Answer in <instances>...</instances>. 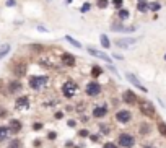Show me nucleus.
<instances>
[{
  "mask_svg": "<svg viewBox=\"0 0 166 148\" xmlns=\"http://www.w3.org/2000/svg\"><path fill=\"white\" fill-rule=\"evenodd\" d=\"M23 85L18 82V80H13V82L8 83V93H18V91H21Z\"/></svg>",
  "mask_w": 166,
  "mask_h": 148,
  "instance_id": "dca6fc26",
  "label": "nucleus"
},
{
  "mask_svg": "<svg viewBox=\"0 0 166 148\" xmlns=\"http://www.w3.org/2000/svg\"><path fill=\"white\" fill-rule=\"evenodd\" d=\"M139 2H147V0H139Z\"/></svg>",
  "mask_w": 166,
  "mask_h": 148,
  "instance_id": "49530a36",
  "label": "nucleus"
},
{
  "mask_svg": "<svg viewBox=\"0 0 166 148\" xmlns=\"http://www.w3.org/2000/svg\"><path fill=\"white\" fill-rule=\"evenodd\" d=\"M90 8H91V5H90V3H85L83 7H82V13H87Z\"/></svg>",
  "mask_w": 166,
  "mask_h": 148,
  "instance_id": "72a5a7b5",
  "label": "nucleus"
},
{
  "mask_svg": "<svg viewBox=\"0 0 166 148\" xmlns=\"http://www.w3.org/2000/svg\"><path fill=\"white\" fill-rule=\"evenodd\" d=\"M38 30H39V31H43V33H49V30H46L44 26H38Z\"/></svg>",
  "mask_w": 166,
  "mask_h": 148,
  "instance_id": "58836bf2",
  "label": "nucleus"
},
{
  "mask_svg": "<svg viewBox=\"0 0 166 148\" xmlns=\"http://www.w3.org/2000/svg\"><path fill=\"white\" fill-rule=\"evenodd\" d=\"M8 135H10V129L5 127V125H2V127H0V140H5Z\"/></svg>",
  "mask_w": 166,
  "mask_h": 148,
  "instance_id": "393cba45",
  "label": "nucleus"
},
{
  "mask_svg": "<svg viewBox=\"0 0 166 148\" xmlns=\"http://www.w3.org/2000/svg\"><path fill=\"white\" fill-rule=\"evenodd\" d=\"M116 121L119 124H129L132 121V112L127 111V109H122V111H117L116 112Z\"/></svg>",
  "mask_w": 166,
  "mask_h": 148,
  "instance_id": "0eeeda50",
  "label": "nucleus"
},
{
  "mask_svg": "<svg viewBox=\"0 0 166 148\" xmlns=\"http://www.w3.org/2000/svg\"><path fill=\"white\" fill-rule=\"evenodd\" d=\"M156 127H158V132H160V135H161V137H164V138H166V122H161V121H160Z\"/></svg>",
  "mask_w": 166,
  "mask_h": 148,
  "instance_id": "a878e982",
  "label": "nucleus"
},
{
  "mask_svg": "<svg viewBox=\"0 0 166 148\" xmlns=\"http://www.w3.org/2000/svg\"><path fill=\"white\" fill-rule=\"evenodd\" d=\"M41 145V140H34V146H39Z\"/></svg>",
  "mask_w": 166,
  "mask_h": 148,
  "instance_id": "37998d69",
  "label": "nucleus"
},
{
  "mask_svg": "<svg viewBox=\"0 0 166 148\" xmlns=\"http://www.w3.org/2000/svg\"><path fill=\"white\" fill-rule=\"evenodd\" d=\"M164 60H166V54H164Z\"/></svg>",
  "mask_w": 166,
  "mask_h": 148,
  "instance_id": "de8ad7c7",
  "label": "nucleus"
},
{
  "mask_svg": "<svg viewBox=\"0 0 166 148\" xmlns=\"http://www.w3.org/2000/svg\"><path fill=\"white\" fill-rule=\"evenodd\" d=\"M47 2H52V0H47Z\"/></svg>",
  "mask_w": 166,
  "mask_h": 148,
  "instance_id": "09e8293b",
  "label": "nucleus"
},
{
  "mask_svg": "<svg viewBox=\"0 0 166 148\" xmlns=\"http://www.w3.org/2000/svg\"><path fill=\"white\" fill-rule=\"evenodd\" d=\"M122 101L125 102V104H129V106H135L137 102H139V98H137V94L132 90H127V91L122 93Z\"/></svg>",
  "mask_w": 166,
  "mask_h": 148,
  "instance_id": "423d86ee",
  "label": "nucleus"
},
{
  "mask_svg": "<svg viewBox=\"0 0 166 148\" xmlns=\"http://www.w3.org/2000/svg\"><path fill=\"white\" fill-rule=\"evenodd\" d=\"M78 91V85L73 82V80H67V82L62 85V94L65 98H73Z\"/></svg>",
  "mask_w": 166,
  "mask_h": 148,
  "instance_id": "f03ea898",
  "label": "nucleus"
},
{
  "mask_svg": "<svg viewBox=\"0 0 166 148\" xmlns=\"http://www.w3.org/2000/svg\"><path fill=\"white\" fill-rule=\"evenodd\" d=\"M148 10H150V11H155V13H156V11L161 10V3L156 2V0H155V2H148Z\"/></svg>",
  "mask_w": 166,
  "mask_h": 148,
  "instance_id": "aec40b11",
  "label": "nucleus"
},
{
  "mask_svg": "<svg viewBox=\"0 0 166 148\" xmlns=\"http://www.w3.org/2000/svg\"><path fill=\"white\" fill-rule=\"evenodd\" d=\"M96 2H98V7H99V8H106L107 5H109V2H107V0H96Z\"/></svg>",
  "mask_w": 166,
  "mask_h": 148,
  "instance_id": "c756f323",
  "label": "nucleus"
},
{
  "mask_svg": "<svg viewBox=\"0 0 166 148\" xmlns=\"http://www.w3.org/2000/svg\"><path fill=\"white\" fill-rule=\"evenodd\" d=\"M33 129H34V130H41V129H43V124H41V122L33 124Z\"/></svg>",
  "mask_w": 166,
  "mask_h": 148,
  "instance_id": "c9c22d12",
  "label": "nucleus"
},
{
  "mask_svg": "<svg viewBox=\"0 0 166 148\" xmlns=\"http://www.w3.org/2000/svg\"><path fill=\"white\" fill-rule=\"evenodd\" d=\"M117 143L121 145L122 148H134L135 146V137L130 135V134H121L117 138Z\"/></svg>",
  "mask_w": 166,
  "mask_h": 148,
  "instance_id": "7ed1b4c3",
  "label": "nucleus"
},
{
  "mask_svg": "<svg viewBox=\"0 0 166 148\" xmlns=\"http://www.w3.org/2000/svg\"><path fill=\"white\" fill-rule=\"evenodd\" d=\"M28 83H30V86H31L34 91H39L46 83H47V77H31Z\"/></svg>",
  "mask_w": 166,
  "mask_h": 148,
  "instance_id": "20e7f679",
  "label": "nucleus"
},
{
  "mask_svg": "<svg viewBox=\"0 0 166 148\" xmlns=\"http://www.w3.org/2000/svg\"><path fill=\"white\" fill-rule=\"evenodd\" d=\"M80 135H82V137H88L90 134H88V130H87V129H83V130H80Z\"/></svg>",
  "mask_w": 166,
  "mask_h": 148,
  "instance_id": "4c0bfd02",
  "label": "nucleus"
},
{
  "mask_svg": "<svg viewBox=\"0 0 166 148\" xmlns=\"http://www.w3.org/2000/svg\"><path fill=\"white\" fill-rule=\"evenodd\" d=\"M129 16H130V11L129 10H125V8H119V11H117V18L119 20H127L129 18Z\"/></svg>",
  "mask_w": 166,
  "mask_h": 148,
  "instance_id": "6ab92c4d",
  "label": "nucleus"
},
{
  "mask_svg": "<svg viewBox=\"0 0 166 148\" xmlns=\"http://www.w3.org/2000/svg\"><path fill=\"white\" fill-rule=\"evenodd\" d=\"M107 114V107L104 104H101V106H96L95 109H93V117L96 119H101V117H104Z\"/></svg>",
  "mask_w": 166,
  "mask_h": 148,
  "instance_id": "2eb2a0df",
  "label": "nucleus"
},
{
  "mask_svg": "<svg viewBox=\"0 0 166 148\" xmlns=\"http://www.w3.org/2000/svg\"><path fill=\"white\" fill-rule=\"evenodd\" d=\"M150 130H152V127L148 124H140V127H139L140 135H148V134H150Z\"/></svg>",
  "mask_w": 166,
  "mask_h": 148,
  "instance_id": "5701e85b",
  "label": "nucleus"
},
{
  "mask_svg": "<svg viewBox=\"0 0 166 148\" xmlns=\"http://www.w3.org/2000/svg\"><path fill=\"white\" fill-rule=\"evenodd\" d=\"M15 106L18 107V109H23V107H28V106H30V99H28L26 96H20V98H16Z\"/></svg>",
  "mask_w": 166,
  "mask_h": 148,
  "instance_id": "f3484780",
  "label": "nucleus"
},
{
  "mask_svg": "<svg viewBox=\"0 0 166 148\" xmlns=\"http://www.w3.org/2000/svg\"><path fill=\"white\" fill-rule=\"evenodd\" d=\"M8 129L11 130V132H20V130H21V122H20V121H16V119H11V121H10V125H8Z\"/></svg>",
  "mask_w": 166,
  "mask_h": 148,
  "instance_id": "a211bd4d",
  "label": "nucleus"
},
{
  "mask_svg": "<svg viewBox=\"0 0 166 148\" xmlns=\"http://www.w3.org/2000/svg\"><path fill=\"white\" fill-rule=\"evenodd\" d=\"M60 60H62V64H64L65 67H75V62H77V59L70 52H64L60 55Z\"/></svg>",
  "mask_w": 166,
  "mask_h": 148,
  "instance_id": "f8f14e48",
  "label": "nucleus"
},
{
  "mask_svg": "<svg viewBox=\"0 0 166 148\" xmlns=\"http://www.w3.org/2000/svg\"><path fill=\"white\" fill-rule=\"evenodd\" d=\"M122 3H124V0H112V5L116 8H122Z\"/></svg>",
  "mask_w": 166,
  "mask_h": 148,
  "instance_id": "2f4dec72",
  "label": "nucleus"
},
{
  "mask_svg": "<svg viewBox=\"0 0 166 148\" xmlns=\"http://www.w3.org/2000/svg\"><path fill=\"white\" fill-rule=\"evenodd\" d=\"M88 52H90L91 55H93V57H98V59H101V60L107 62V64H111V60H112V59H111V57L107 55V54H104V52H103V50H98V49L91 47V46L88 47Z\"/></svg>",
  "mask_w": 166,
  "mask_h": 148,
  "instance_id": "9d476101",
  "label": "nucleus"
},
{
  "mask_svg": "<svg viewBox=\"0 0 166 148\" xmlns=\"http://www.w3.org/2000/svg\"><path fill=\"white\" fill-rule=\"evenodd\" d=\"M8 52H10V44H2L0 46V60H2L3 57H7Z\"/></svg>",
  "mask_w": 166,
  "mask_h": 148,
  "instance_id": "412c9836",
  "label": "nucleus"
},
{
  "mask_svg": "<svg viewBox=\"0 0 166 148\" xmlns=\"http://www.w3.org/2000/svg\"><path fill=\"white\" fill-rule=\"evenodd\" d=\"M101 85L98 82H90L87 85V90H85V93H87L88 96H91V98H95V96H98L101 93Z\"/></svg>",
  "mask_w": 166,
  "mask_h": 148,
  "instance_id": "39448f33",
  "label": "nucleus"
},
{
  "mask_svg": "<svg viewBox=\"0 0 166 148\" xmlns=\"http://www.w3.org/2000/svg\"><path fill=\"white\" fill-rule=\"evenodd\" d=\"M139 109H140V112L144 114L145 117H148V119H155L156 117V109H155V106L152 104L150 101H140L139 99Z\"/></svg>",
  "mask_w": 166,
  "mask_h": 148,
  "instance_id": "f257e3e1",
  "label": "nucleus"
},
{
  "mask_svg": "<svg viewBox=\"0 0 166 148\" xmlns=\"http://www.w3.org/2000/svg\"><path fill=\"white\" fill-rule=\"evenodd\" d=\"M125 78H127L129 82H130V83L134 85V86H137V88H139L140 91H144V93H147V91H148V90H147V88L144 86V85H142V83L139 82V78H137V77L134 75V73H130V72H127V73H125Z\"/></svg>",
  "mask_w": 166,
  "mask_h": 148,
  "instance_id": "9b49d317",
  "label": "nucleus"
},
{
  "mask_svg": "<svg viewBox=\"0 0 166 148\" xmlns=\"http://www.w3.org/2000/svg\"><path fill=\"white\" fill-rule=\"evenodd\" d=\"M38 64L43 65L44 68H52L54 67V59H52V55H49V54H43V55H39Z\"/></svg>",
  "mask_w": 166,
  "mask_h": 148,
  "instance_id": "1a4fd4ad",
  "label": "nucleus"
},
{
  "mask_svg": "<svg viewBox=\"0 0 166 148\" xmlns=\"http://www.w3.org/2000/svg\"><path fill=\"white\" fill-rule=\"evenodd\" d=\"M107 68H109V70H111L112 73H116V75H117V70H116V68H114L112 65H107Z\"/></svg>",
  "mask_w": 166,
  "mask_h": 148,
  "instance_id": "ea45409f",
  "label": "nucleus"
},
{
  "mask_svg": "<svg viewBox=\"0 0 166 148\" xmlns=\"http://www.w3.org/2000/svg\"><path fill=\"white\" fill-rule=\"evenodd\" d=\"M99 41H101V46H103L104 49H109V47H111V41L107 39L106 34H101V36H99Z\"/></svg>",
  "mask_w": 166,
  "mask_h": 148,
  "instance_id": "4be33fe9",
  "label": "nucleus"
},
{
  "mask_svg": "<svg viewBox=\"0 0 166 148\" xmlns=\"http://www.w3.org/2000/svg\"><path fill=\"white\" fill-rule=\"evenodd\" d=\"M142 148H155V146H153V145H144Z\"/></svg>",
  "mask_w": 166,
  "mask_h": 148,
  "instance_id": "c03bdc74",
  "label": "nucleus"
},
{
  "mask_svg": "<svg viewBox=\"0 0 166 148\" xmlns=\"http://www.w3.org/2000/svg\"><path fill=\"white\" fill-rule=\"evenodd\" d=\"M103 148H119L116 143H112V142H107V143H104V146Z\"/></svg>",
  "mask_w": 166,
  "mask_h": 148,
  "instance_id": "473e14b6",
  "label": "nucleus"
},
{
  "mask_svg": "<svg viewBox=\"0 0 166 148\" xmlns=\"http://www.w3.org/2000/svg\"><path fill=\"white\" fill-rule=\"evenodd\" d=\"M15 5H16L15 0H7V7H15Z\"/></svg>",
  "mask_w": 166,
  "mask_h": 148,
  "instance_id": "e433bc0d",
  "label": "nucleus"
},
{
  "mask_svg": "<svg viewBox=\"0 0 166 148\" xmlns=\"http://www.w3.org/2000/svg\"><path fill=\"white\" fill-rule=\"evenodd\" d=\"M137 41H139L137 38H117L116 39V46L121 47V49H127V47H130V46L137 44Z\"/></svg>",
  "mask_w": 166,
  "mask_h": 148,
  "instance_id": "6e6552de",
  "label": "nucleus"
},
{
  "mask_svg": "<svg viewBox=\"0 0 166 148\" xmlns=\"http://www.w3.org/2000/svg\"><path fill=\"white\" fill-rule=\"evenodd\" d=\"M101 73H103V68H101V67H98V65H93V67H91V75H93V77H99Z\"/></svg>",
  "mask_w": 166,
  "mask_h": 148,
  "instance_id": "cd10ccee",
  "label": "nucleus"
},
{
  "mask_svg": "<svg viewBox=\"0 0 166 148\" xmlns=\"http://www.w3.org/2000/svg\"><path fill=\"white\" fill-rule=\"evenodd\" d=\"M28 49L30 50H33V52H36V54H39V52H43V46L41 44H31V46H28Z\"/></svg>",
  "mask_w": 166,
  "mask_h": 148,
  "instance_id": "bb28decb",
  "label": "nucleus"
},
{
  "mask_svg": "<svg viewBox=\"0 0 166 148\" xmlns=\"http://www.w3.org/2000/svg\"><path fill=\"white\" fill-rule=\"evenodd\" d=\"M111 30L114 33H135L137 28L135 26H122V25H112Z\"/></svg>",
  "mask_w": 166,
  "mask_h": 148,
  "instance_id": "ddd939ff",
  "label": "nucleus"
},
{
  "mask_svg": "<svg viewBox=\"0 0 166 148\" xmlns=\"http://www.w3.org/2000/svg\"><path fill=\"white\" fill-rule=\"evenodd\" d=\"M26 72H28V65H26V64H16V65L13 67V75L18 77V78L25 77Z\"/></svg>",
  "mask_w": 166,
  "mask_h": 148,
  "instance_id": "4468645a",
  "label": "nucleus"
},
{
  "mask_svg": "<svg viewBox=\"0 0 166 148\" xmlns=\"http://www.w3.org/2000/svg\"><path fill=\"white\" fill-rule=\"evenodd\" d=\"M47 137H49V138H51V140H52V138H55V137H57V135H55L54 132H51V134H49Z\"/></svg>",
  "mask_w": 166,
  "mask_h": 148,
  "instance_id": "79ce46f5",
  "label": "nucleus"
},
{
  "mask_svg": "<svg viewBox=\"0 0 166 148\" xmlns=\"http://www.w3.org/2000/svg\"><path fill=\"white\" fill-rule=\"evenodd\" d=\"M99 130H101V134H109V125H99Z\"/></svg>",
  "mask_w": 166,
  "mask_h": 148,
  "instance_id": "7c9ffc66",
  "label": "nucleus"
},
{
  "mask_svg": "<svg viewBox=\"0 0 166 148\" xmlns=\"http://www.w3.org/2000/svg\"><path fill=\"white\" fill-rule=\"evenodd\" d=\"M0 90H2V80H0Z\"/></svg>",
  "mask_w": 166,
  "mask_h": 148,
  "instance_id": "a18cd8bd",
  "label": "nucleus"
},
{
  "mask_svg": "<svg viewBox=\"0 0 166 148\" xmlns=\"http://www.w3.org/2000/svg\"><path fill=\"white\" fill-rule=\"evenodd\" d=\"M65 41H68V42H70L72 46H75V47H78V49L82 47V44H80L78 41H75V39H73L72 36H68V34H67V36H65Z\"/></svg>",
  "mask_w": 166,
  "mask_h": 148,
  "instance_id": "c85d7f7f",
  "label": "nucleus"
},
{
  "mask_svg": "<svg viewBox=\"0 0 166 148\" xmlns=\"http://www.w3.org/2000/svg\"><path fill=\"white\" fill-rule=\"evenodd\" d=\"M62 117H64V114H62V112H55V119H62Z\"/></svg>",
  "mask_w": 166,
  "mask_h": 148,
  "instance_id": "a19ab883",
  "label": "nucleus"
},
{
  "mask_svg": "<svg viewBox=\"0 0 166 148\" xmlns=\"http://www.w3.org/2000/svg\"><path fill=\"white\" fill-rule=\"evenodd\" d=\"M10 148H20V142H18V140H13V142L10 143Z\"/></svg>",
  "mask_w": 166,
  "mask_h": 148,
  "instance_id": "f704fd0d",
  "label": "nucleus"
},
{
  "mask_svg": "<svg viewBox=\"0 0 166 148\" xmlns=\"http://www.w3.org/2000/svg\"><path fill=\"white\" fill-rule=\"evenodd\" d=\"M137 10L140 13H147L148 11V2H137Z\"/></svg>",
  "mask_w": 166,
  "mask_h": 148,
  "instance_id": "b1692460",
  "label": "nucleus"
}]
</instances>
